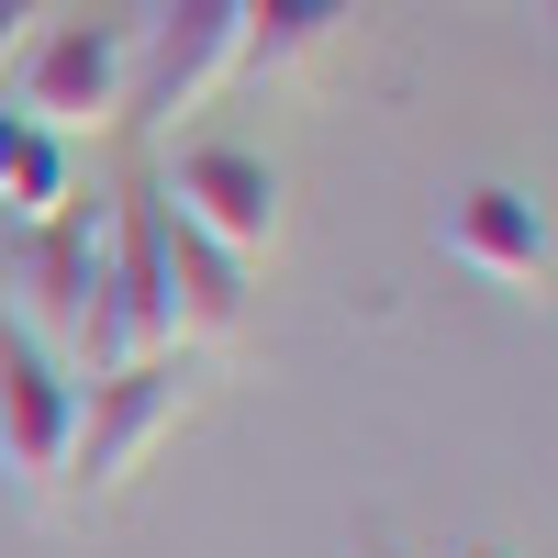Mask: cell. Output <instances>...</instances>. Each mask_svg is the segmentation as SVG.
Instances as JSON below:
<instances>
[{
  "label": "cell",
  "instance_id": "6da1fadb",
  "mask_svg": "<svg viewBox=\"0 0 558 558\" xmlns=\"http://www.w3.org/2000/svg\"><path fill=\"white\" fill-rule=\"evenodd\" d=\"M202 391H213V357H191V347H157V357H134V368H101L89 402H78V447H68V481L57 492L123 502L134 481H146V458L202 413Z\"/></svg>",
  "mask_w": 558,
  "mask_h": 558
},
{
  "label": "cell",
  "instance_id": "9c48e42d",
  "mask_svg": "<svg viewBox=\"0 0 558 558\" xmlns=\"http://www.w3.org/2000/svg\"><path fill=\"white\" fill-rule=\"evenodd\" d=\"M157 268H168V347L223 357V347H235V324H246V257H223L213 235H191V223L168 213Z\"/></svg>",
  "mask_w": 558,
  "mask_h": 558
},
{
  "label": "cell",
  "instance_id": "ba28073f",
  "mask_svg": "<svg viewBox=\"0 0 558 558\" xmlns=\"http://www.w3.org/2000/svg\"><path fill=\"white\" fill-rule=\"evenodd\" d=\"M447 257L481 268L492 291H547V257H558L547 202L514 191V179H470V191L447 202Z\"/></svg>",
  "mask_w": 558,
  "mask_h": 558
},
{
  "label": "cell",
  "instance_id": "3957f363",
  "mask_svg": "<svg viewBox=\"0 0 558 558\" xmlns=\"http://www.w3.org/2000/svg\"><path fill=\"white\" fill-rule=\"evenodd\" d=\"M78 402H89V380L34 324L0 313V481H12V502H57L68 447H78Z\"/></svg>",
  "mask_w": 558,
  "mask_h": 558
},
{
  "label": "cell",
  "instance_id": "8fae6325",
  "mask_svg": "<svg viewBox=\"0 0 558 558\" xmlns=\"http://www.w3.org/2000/svg\"><path fill=\"white\" fill-rule=\"evenodd\" d=\"M68 202H78V157H68V134H23L12 179H0V213H12V223H45V213H68Z\"/></svg>",
  "mask_w": 558,
  "mask_h": 558
},
{
  "label": "cell",
  "instance_id": "52a82bcc",
  "mask_svg": "<svg viewBox=\"0 0 558 558\" xmlns=\"http://www.w3.org/2000/svg\"><path fill=\"white\" fill-rule=\"evenodd\" d=\"M157 202L191 223V235H213L223 257H268L279 223H291V191H279V168L257 146H191L157 179Z\"/></svg>",
  "mask_w": 558,
  "mask_h": 558
},
{
  "label": "cell",
  "instance_id": "30bf717a",
  "mask_svg": "<svg viewBox=\"0 0 558 558\" xmlns=\"http://www.w3.org/2000/svg\"><path fill=\"white\" fill-rule=\"evenodd\" d=\"M347 23H357V0H246L235 78H291V68H313Z\"/></svg>",
  "mask_w": 558,
  "mask_h": 558
},
{
  "label": "cell",
  "instance_id": "7c38bea8",
  "mask_svg": "<svg viewBox=\"0 0 558 558\" xmlns=\"http://www.w3.org/2000/svg\"><path fill=\"white\" fill-rule=\"evenodd\" d=\"M34 23H57V0H0V57H23Z\"/></svg>",
  "mask_w": 558,
  "mask_h": 558
},
{
  "label": "cell",
  "instance_id": "7a4b0ae2",
  "mask_svg": "<svg viewBox=\"0 0 558 558\" xmlns=\"http://www.w3.org/2000/svg\"><path fill=\"white\" fill-rule=\"evenodd\" d=\"M12 112L34 134H112L134 112V23H34L23 45V78H12Z\"/></svg>",
  "mask_w": 558,
  "mask_h": 558
},
{
  "label": "cell",
  "instance_id": "8992f818",
  "mask_svg": "<svg viewBox=\"0 0 558 558\" xmlns=\"http://www.w3.org/2000/svg\"><path fill=\"white\" fill-rule=\"evenodd\" d=\"M101 202H68L45 223H12V257H0V279H12V324H34L45 347H89V291H101Z\"/></svg>",
  "mask_w": 558,
  "mask_h": 558
},
{
  "label": "cell",
  "instance_id": "5bb4252c",
  "mask_svg": "<svg viewBox=\"0 0 558 558\" xmlns=\"http://www.w3.org/2000/svg\"><path fill=\"white\" fill-rule=\"evenodd\" d=\"M357 558H402V547H391V525H357Z\"/></svg>",
  "mask_w": 558,
  "mask_h": 558
},
{
  "label": "cell",
  "instance_id": "9a60e30c",
  "mask_svg": "<svg viewBox=\"0 0 558 558\" xmlns=\"http://www.w3.org/2000/svg\"><path fill=\"white\" fill-rule=\"evenodd\" d=\"M458 558H514V547H458Z\"/></svg>",
  "mask_w": 558,
  "mask_h": 558
},
{
  "label": "cell",
  "instance_id": "5b68a950",
  "mask_svg": "<svg viewBox=\"0 0 558 558\" xmlns=\"http://www.w3.org/2000/svg\"><path fill=\"white\" fill-rule=\"evenodd\" d=\"M235 34H246V0H157L134 23V112L123 123H179L202 112L223 78H235Z\"/></svg>",
  "mask_w": 558,
  "mask_h": 558
},
{
  "label": "cell",
  "instance_id": "4fadbf2b",
  "mask_svg": "<svg viewBox=\"0 0 558 558\" xmlns=\"http://www.w3.org/2000/svg\"><path fill=\"white\" fill-rule=\"evenodd\" d=\"M23 134H34L23 112H0V179H12V157H23Z\"/></svg>",
  "mask_w": 558,
  "mask_h": 558
},
{
  "label": "cell",
  "instance_id": "277c9868",
  "mask_svg": "<svg viewBox=\"0 0 558 558\" xmlns=\"http://www.w3.org/2000/svg\"><path fill=\"white\" fill-rule=\"evenodd\" d=\"M157 235H168V202H157V179H134V191L112 202V223H101V291H89V347H78L89 380L168 347V268H157Z\"/></svg>",
  "mask_w": 558,
  "mask_h": 558
}]
</instances>
